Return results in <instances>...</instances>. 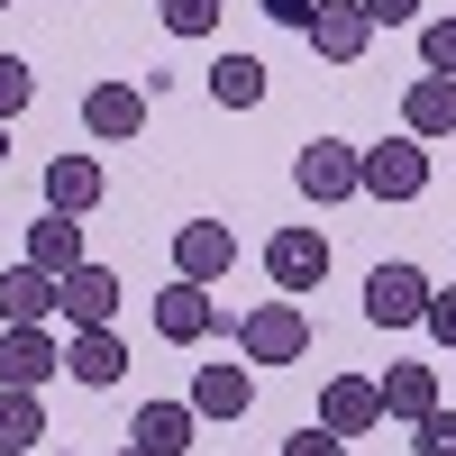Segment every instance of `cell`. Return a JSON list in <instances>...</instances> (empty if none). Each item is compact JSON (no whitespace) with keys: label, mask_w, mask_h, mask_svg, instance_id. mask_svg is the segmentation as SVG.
Instances as JSON below:
<instances>
[{"label":"cell","mask_w":456,"mask_h":456,"mask_svg":"<svg viewBox=\"0 0 456 456\" xmlns=\"http://www.w3.org/2000/svg\"><path fill=\"white\" fill-rule=\"evenodd\" d=\"M292 183H301V201H320V210L356 201V192H365V146H347V137H311V146L292 156Z\"/></svg>","instance_id":"obj_1"},{"label":"cell","mask_w":456,"mask_h":456,"mask_svg":"<svg viewBox=\"0 0 456 456\" xmlns=\"http://www.w3.org/2000/svg\"><path fill=\"white\" fill-rule=\"evenodd\" d=\"M238 356L247 365H301L311 356V311L301 301H256L238 320Z\"/></svg>","instance_id":"obj_2"},{"label":"cell","mask_w":456,"mask_h":456,"mask_svg":"<svg viewBox=\"0 0 456 456\" xmlns=\"http://www.w3.org/2000/svg\"><path fill=\"white\" fill-rule=\"evenodd\" d=\"M429 192V146L420 137H384V146H365V201H420Z\"/></svg>","instance_id":"obj_3"},{"label":"cell","mask_w":456,"mask_h":456,"mask_svg":"<svg viewBox=\"0 0 456 456\" xmlns=\"http://www.w3.org/2000/svg\"><path fill=\"white\" fill-rule=\"evenodd\" d=\"M429 274H420V265H374V274H365V320L374 329H420L429 320Z\"/></svg>","instance_id":"obj_4"},{"label":"cell","mask_w":456,"mask_h":456,"mask_svg":"<svg viewBox=\"0 0 456 456\" xmlns=\"http://www.w3.org/2000/svg\"><path fill=\"white\" fill-rule=\"evenodd\" d=\"M219 329H228V311L210 301V283L174 274V283L156 292V338H174V347H201V338H219Z\"/></svg>","instance_id":"obj_5"},{"label":"cell","mask_w":456,"mask_h":456,"mask_svg":"<svg viewBox=\"0 0 456 456\" xmlns=\"http://www.w3.org/2000/svg\"><path fill=\"white\" fill-rule=\"evenodd\" d=\"M265 274H274V292H320L329 283V238L320 228H274L265 238Z\"/></svg>","instance_id":"obj_6"},{"label":"cell","mask_w":456,"mask_h":456,"mask_svg":"<svg viewBox=\"0 0 456 456\" xmlns=\"http://www.w3.org/2000/svg\"><path fill=\"white\" fill-rule=\"evenodd\" d=\"M46 374H64V347L46 338V320H10L0 329V384H46Z\"/></svg>","instance_id":"obj_7"},{"label":"cell","mask_w":456,"mask_h":456,"mask_svg":"<svg viewBox=\"0 0 456 456\" xmlns=\"http://www.w3.org/2000/svg\"><path fill=\"white\" fill-rule=\"evenodd\" d=\"M320 420H329L338 438L384 429V384H374V374H329V384H320Z\"/></svg>","instance_id":"obj_8"},{"label":"cell","mask_w":456,"mask_h":456,"mask_svg":"<svg viewBox=\"0 0 456 456\" xmlns=\"http://www.w3.org/2000/svg\"><path fill=\"white\" fill-rule=\"evenodd\" d=\"M228 265H238V228H228V219H183V228H174V274L219 283Z\"/></svg>","instance_id":"obj_9"},{"label":"cell","mask_w":456,"mask_h":456,"mask_svg":"<svg viewBox=\"0 0 456 456\" xmlns=\"http://www.w3.org/2000/svg\"><path fill=\"white\" fill-rule=\"evenodd\" d=\"M64 311V274H46V265H0V320H55Z\"/></svg>","instance_id":"obj_10"},{"label":"cell","mask_w":456,"mask_h":456,"mask_svg":"<svg viewBox=\"0 0 456 456\" xmlns=\"http://www.w3.org/2000/svg\"><path fill=\"white\" fill-rule=\"evenodd\" d=\"M83 128L110 137V146H128V137L146 128V83H92V92H83Z\"/></svg>","instance_id":"obj_11"},{"label":"cell","mask_w":456,"mask_h":456,"mask_svg":"<svg viewBox=\"0 0 456 456\" xmlns=\"http://www.w3.org/2000/svg\"><path fill=\"white\" fill-rule=\"evenodd\" d=\"M110 201V174H101V156H55L46 165V210H64V219H92Z\"/></svg>","instance_id":"obj_12"},{"label":"cell","mask_w":456,"mask_h":456,"mask_svg":"<svg viewBox=\"0 0 456 456\" xmlns=\"http://www.w3.org/2000/svg\"><path fill=\"white\" fill-rule=\"evenodd\" d=\"M402 128L420 137V146L456 137V73H420V83L402 92Z\"/></svg>","instance_id":"obj_13"},{"label":"cell","mask_w":456,"mask_h":456,"mask_svg":"<svg viewBox=\"0 0 456 456\" xmlns=\"http://www.w3.org/2000/svg\"><path fill=\"white\" fill-rule=\"evenodd\" d=\"M64 374L83 393H110L128 374V347H119V329H73V347H64Z\"/></svg>","instance_id":"obj_14"},{"label":"cell","mask_w":456,"mask_h":456,"mask_svg":"<svg viewBox=\"0 0 456 456\" xmlns=\"http://www.w3.org/2000/svg\"><path fill=\"white\" fill-rule=\"evenodd\" d=\"M64 320H73V329H110V320H119V274L83 256V265L64 274Z\"/></svg>","instance_id":"obj_15"},{"label":"cell","mask_w":456,"mask_h":456,"mask_svg":"<svg viewBox=\"0 0 456 456\" xmlns=\"http://www.w3.org/2000/svg\"><path fill=\"white\" fill-rule=\"evenodd\" d=\"M365 37H374L365 0H320V19H311V46H320L329 64H356V55H365Z\"/></svg>","instance_id":"obj_16"},{"label":"cell","mask_w":456,"mask_h":456,"mask_svg":"<svg viewBox=\"0 0 456 456\" xmlns=\"http://www.w3.org/2000/svg\"><path fill=\"white\" fill-rule=\"evenodd\" d=\"M192 420H201L192 402H137L128 447H146V456H183V447H192Z\"/></svg>","instance_id":"obj_17"},{"label":"cell","mask_w":456,"mask_h":456,"mask_svg":"<svg viewBox=\"0 0 456 456\" xmlns=\"http://www.w3.org/2000/svg\"><path fill=\"white\" fill-rule=\"evenodd\" d=\"M247 402H256L247 365H201L192 374V411H201V420H247Z\"/></svg>","instance_id":"obj_18"},{"label":"cell","mask_w":456,"mask_h":456,"mask_svg":"<svg viewBox=\"0 0 456 456\" xmlns=\"http://www.w3.org/2000/svg\"><path fill=\"white\" fill-rule=\"evenodd\" d=\"M429 411H438V365H393L384 374V420H429Z\"/></svg>","instance_id":"obj_19"},{"label":"cell","mask_w":456,"mask_h":456,"mask_svg":"<svg viewBox=\"0 0 456 456\" xmlns=\"http://www.w3.org/2000/svg\"><path fill=\"white\" fill-rule=\"evenodd\" d=\"M28 265H46V274H73V265H83V219L46 210V219L28 228Z\"/></svg>","instance_id":"obj_20"},{"label":"cell","mask_w":456,"mask_h":456,"mask_svg":"<svg viewBox=\"0 0 456 456\" xmlns=\"http://www.w3.org/2000/svg\"><path fill=\"white\" fill-rule=\"evenodd\" d=\"M37 438H46V402L28 384H0V456H28Z\"/></svg>","instance_id":"obj_21"},{"label":"cell","mask_w":456,"mask_h":456,"mask_svg":"<svg viewBox=\"0 0 456 456\" xmlns=\"http://www.w3.org/2000/svg\"><path fill=\"white\" fill-rule=\"evenodd\" d=\"M210 101H219V110H256V101H265V64H256V55H219V64H210Z\"/></svg>","instance_id":"obj_22"},{"label":"cell","mask_w":456,"mask_h":456,"mask_svg":"<svg viewBox=\"0 0 456 456\" xmlns=\"http://www.w3.org/2000/svg\"><path fill=\"white\" fill-rule=\"evenodd\" d=\"M411 456H456V411L438 402L429 420H411Z\"/></svg>","instance_id":"obj_23"},{"label":"cell","mask_w":456,"mask_h":456,"mask_svg":"<svg viewBox=\"0 0 456 456\" xmlns=\"http://www.w3.org/2000/svg\"><path fill=\"white\" fill-rule=\"evenodd\" d=\"M28 101H37V73H28L19 55H0V128H10V119H19Z\"/></svg>","instance_id":"obj_24"},{"label":"cell","mask_w":456,"mask_h":456,"mask_svg":"<svg viewBox=\"0 0 456 456\" xmlns=\"http://www.w3.org/2000/svg\"><path fill=\"white\" fill-rule=\"evenodd\" d=\"M156 10H165L174 37H210V28H219V0H156Z\"/></svg>","instance_id":"obj_25"},{"label":"cell","mask_w":456,"mask_h":456,"mask_svg":"<svg viewBox=\"0 0 456 456\" xmlns=\"http://www.w3.org/2000/svg\"><path fill=\"white\" fill-rule=\"evenodd\" d=\"M420 73H456V19H429L420 28Z\"/></svg>","instance_id":"obj_26"},{"label":"cell","mask_w":456,"mask_h":456,"mask_svg":"<svg viewBox=\"0 0 456 456\" xmlns=\"http://www.w3.org/2000/svg\"><path fill=\"white\" fill-rule=\"evenodd\" d=\"M283 456H347V438H338L329 420H311V429H292V438H283Z\"/></svg>","instance_id":"obj_27"},{"label":"cell","mask_w":456,"mask_h":456,"mask_svg":"<svg viewBox=\"0 0 456 456\" xmlns=\"http://www.w3.org/2000/svg\"><path fill=\"white\" fill-rule=\"evenodd\" d=\"M438 347H456V292H429V320H420Z\"/></svg>","instance_id":"obj_28"},{"label":"cell","mask_w":456,"mask_h":456,"mask_svg":"<svg viewBox=\"0 0 456 456\" xmlns=\"http://www.w3.org/2000/svg\"><path fill=\"white\" fill-rule=\"evenodd\" d=\"M265 19H274V28H301V37H311V19H320V0H265Z\"/></svg>","instance_id":"obj_29"},{"label":"cell","mask_w":456,"mask_h":456,"mask_svg":"<svg viewBox=\"0 0 456 456\" xmlns=\"http://www.w3.org/2000/svg\"><path fill=\"white\" fill-rule=\"evenodd\" d=\"M365 19H374V28H411V19H420V0H365Z\"/></svg>","instance_id":"obj_30"},{"label":"cell","mask_w":456,"mask_h":456,"mask_svg":"<svg viewBox=\"0 0 456 456\" xmlns=\"http://www.w3.org/2000/svg\"><path fill=\"white\" fill-rule=\"evenodd\" d=\"M0 165H10V128H0Z\"/></svg>","instance_id":"obj_31"},{"label":"cell","mask_w":456,"mask_h":456,"mask_svg":"<svg viewBox=\"0 0 456 456\" xmlns=\"http://www.w3.org/2000/svg\"><path fill=\"white\" fill-rule=\"evenodd\" d=\"M119 456H146V447H119Z\"/></svg>","instance_id":"obj_32"},{"label":"cell","mask_w":456,"mask_h":456,"mask_svg":"<svg viewBox=\"0 0 456 456\" xmlns=\"http://www.w3.org/2000/svg\"><path fill=\"white\" fill-rule=\"evenodd\" d=\"M0 10H10V0H0Z\"/></svg>","instance_id":"obj_33"}]
</instances>
